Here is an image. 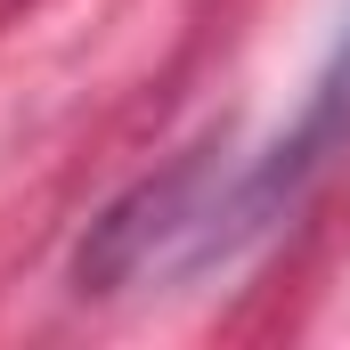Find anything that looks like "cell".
I'll list each match as a JSON object with an SVG mask.
<instances>
[{
  "label": "cell",
  "instance_id": "6da1fadb",
  "mask_svg": "<svg viewBox=\"0 0 350 350\" xmlns=\"http://www.w3.org/2000/svg\"><path fill=\"white\" fill-rule=\"evenodd\" d=\"M334 139H350V25H342V41H334V57H326V74H318V90H310V106H301V122H293V139L269 155L261 172L237 179V196H228V237H237V228H269V212L318 172V155H326Z\"/></svg>",
  "mask_w": 350,
  "mask_h": 350
}]
</instances>
